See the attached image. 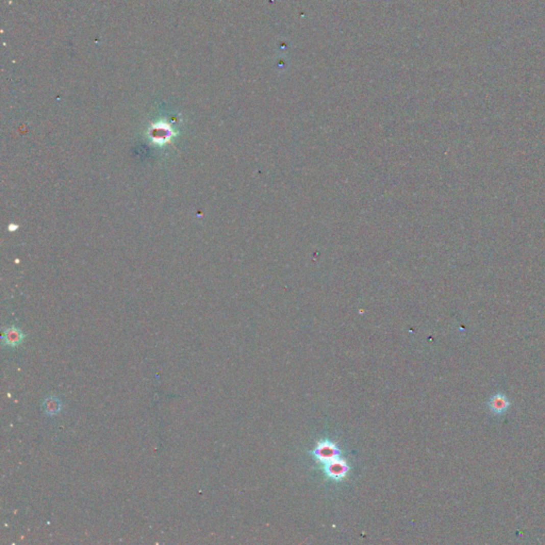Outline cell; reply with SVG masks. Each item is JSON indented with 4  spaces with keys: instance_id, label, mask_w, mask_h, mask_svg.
<instances>
[{
    "instance_id": "6da1fadb",
    "label": "cell",
    "mask_w": 545,
    "mask_h": 545,
    "mask_svg": "<svg viewBox=\"0 0 545 545\" xmlns=\"http://www.w3.org/2000/svg\"><path fill=\"white\" fill-rule=\"evenodd\" d=\"M147 138L153 144L158 146H165L177 136V131L170 123L164 119H160L148 127Z\"/></svg>"
},
{
    "instance_id": "7a4b0ae2",
    "label": "cell",
    "mask_w": 545,
    "mask_h": 545,
    "mask_svg": "<svg viewBox=\"0 0 545 545\" xmlns=\"http://www.w3.org/2000/svg\"><path fill=\"white\" fill-rule=\"evenodd\" d=\"M312 455L316 459V461L321 464H325L341 457L340 450L338 449L337 445L328 440L320 441L317 444V447L313 450Z\"/></svg>"
},
{
    "instance_id": "3957f363",
    "label": "cell",
    "mask_w": 545,
    "mask_h": 545,
    "mask_svg": "<svg viewBox=\"0 0 545 545\" xmlns=\"http://www.w3.org/2000/svg\"><path fill=\"white\" fill-rule=\"evenodd\" d=\"M323 466H324L323 469L326 476L336 481H340L344 479L350 470L348 463H346V461L343 460L341 457L323 464Z\"/></svg>"
},
{
    "instance_id": "277c9868",
    "label": "cell",
    "mask_w": 545,
    "mask_h": 545,
    "mask_svg": "<svg viewBox=\"0 0 545 545\" xmlns=\"http://www.w3.org/2000/svg\"><path fill=\"white\" fill-rule=\"evenodd\" d=\"M509 406H510L509 401H508V399L502 393H498L494 396H492L489 402V407L491 409V411L495 414L505 413L507 411V409L509 408Z\"/></svg>"
},
{
    "instance_id": "5b68a950",
    "label": "cell",
    "mask_w": 545,
    "mask_h": 545,
    "mask_svg": "<svg viewBox=\"0 0 545 545\" xmlns=\"http://www.w3.org/2000/svg\"><path fill=\"white\" fill-rule=\"evenodd\" d=\"M23 339L22 332L16 327H9L4 332V344L9 346H16Z\"/></svg>"
},
{
    "instance_id": "8992f818",
    "label": "cell",
    "mask_w": 545,
    "mask_h": 545,
    "mask_svg": "<svg viewBox=\"0 0 545 545\" xmlns=\"http://www.w3.org/2000/svg\"><path fill=\"white\" fill-rule=\"evenodd\" d=\"M44 411L49 415H55L61 410V402L57 398H48L43 404Z\"/></svg>"
},
{
    "instance_id": "52a82bcc",
    "label": "cell",
    "mask_w": 545,
    "mask_h": 545,
    "mask_svg": "<svg viewBox=\"0 0 545 545\" xmlns=\"http://www.w3.org/2000/svg\"><path fill=\"white\" fill-rule=\"evenodd\" d=\"M17 228H18V226H17V225H13V224H11V225H9V227H8V229H9L10 231H13V230H16Z\"/></svg>"
}]
</instances>
